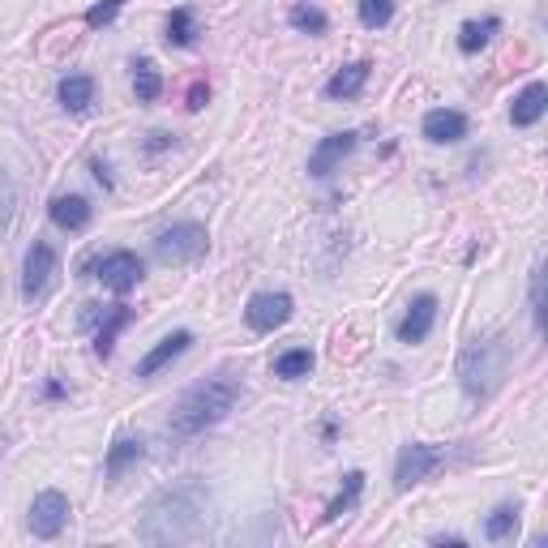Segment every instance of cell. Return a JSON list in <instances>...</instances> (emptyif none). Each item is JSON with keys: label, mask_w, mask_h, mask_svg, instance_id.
<instances>
[{"label": "cell", "mask_w": 548, "mask_h": 548, "mask_svg": "<svg viewBox=\"0 0 548 548\" xmlns=\"http://www.w3.org/2000/svg\"><path fill=\"white\" fill-rule=\"evenodd\" d=\"M133 95L137 103H155L163 95V73L155 69V60H137L133 65Z\"/></svg>", "instance_id": "cell-24"}, {"label": "cell", "mask_w": 548, "mask_h": 548, "mask_svg": "<svg viewBox=\"0 0 548 548\" xmlns=\"http://www.w3.org/2000/svg\"><path fill=\"white\" fill-rule=\"evenodd\" d=\"M433 544H454V548H459V544H463V536H433Z\"/></svg>", "instance_id": "cell-35"}, {"label": "cell", "mask_w": 548, "mask_h": 548, "mask_svg": "<svg viewBox=\"0 0 548 548\" xmlns=\"http://www.w3.org/2000/svg\"><path fill=\"white\" fill-rule=\"evenodd\" d=\"M133 322V309L129 304H112V309H103L99 317V330H95V356L99 360H108L116 352V339H120V330H125Z\"/></svg>", "instance_id": "cell-17"}, {"label": "cell", "mask_w": 548, "mask_h": 548, "mask_svg": "<svg viewBox=\"0 0 548 548\" xmlns=\"http://www.w3.org/2000/svg\"><path fill=\"white\" fill-rule=\"evenodd\" d=\"M206 99H210V86H206V78H197V82L189 86V95H185V108H189V112H202Z\"/></svg>", "instance_id": "cell-31"}, {"label": "cell", "mask_w": 548, "mask_h": 548, "mask_svg": "<svg viewBox=\"0 0 548 548\" xmlns=\"http://www.w3.org/2000/svg\"><path fill=\"white\" fill-rule=\"evenodd\" d=\"M215 531V497L206 484H176L163 489L146 506L142 523H137V540L142 544H197Z\"/></svg>", "instance_id": "cell-1"}, {"label": "cell", "mask_w": 548, "mask_h": 548, "mask_svg": "<svg viewBox=\"0 0 548 548\" xmlns=\"http://www.w3.org/2000/svg\"><path fill=\"white\" fill-rule=\"evenodd\" d=\"M360 493H364V471H347V476H343V489L334 493V501H330L326 514H322V523H339L343 514L360 501Z\"/></svg>", "instance_id": "cell-21"}, {"label": "cell", "mask_w": 548, "mask_h": 548, "mask_svg": "<svg viewBox=\"0 0 548 548\" xmlns=\"http://www.w3.org/2000/svg\"><path fill=\"white\" fill-rule=\"evenodd\" d=\"M531 322H536V330H544V270L536 266L531 270Z\"/></svg>", "instance_id": "cell-30"}, {"label": "cell", "mask_w": 548, "mask_h": 548, "mask_svg": "<svg viewBox=\"0 0 548 548\" xmlns=\"http://www.w3.org/2000/svg\"><path fill=\"white\" fill-rule=\"evenodd\" d=\"M13 219H18V185H13V180L0 172V240L9 236Z\"/></svg>", "instance_id": "cell-28"}, {"label": "cell", "mask_w": 548, "mask_h": 548, "mask_svg": "<svg viewBox=\"0 0 548 548\" xmlns=\"http://www.w3.org/2000/svg\"><path fill=\"white\" fill-rule=\"evenodd\" d=\"M120 9H125V0H95V5L86 9V26H90V30H99V26H112Z\"/></svg>", "instance_id": "cell-29"}, {"label": "cell", "mask_w": 548, "mask_h": 548, "mask_svg": "<svg viewBox=\"0 0 548 548\" xmlns=\"http://www.w3.org/2000/svg\"><path fill=\"white\" fill-rule=\"evenodd\" d=\"M493 35H501V18H471L459 26V52L463 56H476L493 43Z\"/></svg>", "instance_id": "cell-20"}, {"label": "cell", "mask_w": 548, "mask_h": 548, "mask_svg": "<svg viewBox=\"0 0 548 548\" xmlns=\"http://www.w3.org/2000/svg\"><path fill=\"white\" fill-rule=\"evenodd\" d=\"M501 373H506V347L497 339H471L459 356V386L467 399H489L497 390Z\"/></svg>", "instance_id": "cell-3"}, {"label": "cell", "mask_w": 548, "mask_h": 548, "mask_svg": "<svg viewBox=\"0 0 548 548\" xmlns=\"http://www.w3.org/2000/svg\"><path fill=\"white\" fill-rule=\"evenodd\" d=\"M420 133H424V142H433V146H454L467 137V116L454 112V108H433L424 116Z\"/></svg>", "instance_id": "cell-13"}, {"label": "cell", "mask_w": 548, "mask_h": 548, "mask_svg": "<svg viewBox=\"0 0 548 548\" xmlns=\"http://www.w3.org/2000/svg\"><path fill=\"white\" fill-rule=\"evenodd\" d=\"M313 373V352L309 347H287L283 356H274V377L283 382H300V377Z\"/></svg>", "instance_id": "cell-23"}, {"label": "cell", "mask_w": 548, "mask_h": 548, "mask_svg": "<svg viewBox=\"0 0 548 548\" xmlns=\"http://www.w3.org/2000/svg\"><path fill=\"white\" fill-rule=\"evenodd\" d=\"M441 463H446V450H441V446L407 441V446L399 450V463H394V489H399V493L416 489V484H420V480H429Z\"/></svg>", "instance_id": "cell-5"}, {"label": "cell", "mask_w": 548, "mask_h": 548, "mask_svg": "<svg viewBox=\"0 0 548 548\" xmlns=\"http://www.w3.org/2000/svg\"><path fill=\"white\" fill-rule=\"evenodd\" d=\"M189 347H193V330H172V334H167V339H159V343L150 347V352H146L142 360H137L133 377H137V382H150V377H155V373H163V369H167V364H172V360H180V356H185Z\"/></svg>", "instance_id": "cell-11"}, {"label": "cell", "mask_w": 548, "mask_h": 548, "mask_svg": "<svg viewBox=\"0 0 548 548\" xmlns=\"http://www.w3.org/2000/svg\"><path fill=\"white\" fill-rule=\"evenodd\" d=\"M369 73H373L369 60H352V65H343V69L326 82V99H356L360 90L369 86Z\"/></svg>", "instance_id": "cell-19"}, {"label": "cell", "mask_w": 548, "mask_h": 548, "mask_svg": "<svg viewBox=\"0 0 548 548\" xmlns=\"http://www.w3.org/2000/svg\"><path fill=\"white\" fill-rule=\"evenodd\" d=\"M43 399H65V382H48L43 386Z\"/></svg>", "instance_id": "cell-34"}, {"label": "cell", "mask_w": 548, "mask_h": 548, "mask_svg": "<svg viewBox=\"0 0 548 548\" xmlns=\"http://www.w3.org/2000/svg\"><path fill=\"white\" fill-rule=\"evenodd\" d=\"M206 249H210V236L202 223H172L155 236V257L163 266H189L197 257H206Z\"/></svg>", "instance_id": "cell-4"}, {"label": "cell", "mask_w": 548, "mask_h": 548, "mask_svg": "<svg viewBox=\"0 0 548 548\" xmlns=\"http://www.w3.org/2000/svg\"><path fill=\"white\" fill-rule=\"evenodd\" d=\"M394 22V0H360V26L364 30H386Z\"/></svg>", "instance_id": "cell-27"}, {"label": "cell", "mask_w": 548, "mask_h": 548, "mask_svg": "<svg viewBox=\"0 0 548 548\" xmlns=\"http://www.w3.org/2000/svg\"><path fill=\"white\" fill-rule=\"evenodd\" d=\"M56 99H60V108L73 116L86 112L90 103H95V78H90V73H69V78H60Z\"/></svg>", "instance_id": "cell-18"}, {"label": "cell", "mask_w": 548, "mask_h": 548, "mask_svg": "<svg viewBox=\"0 0 548 548\" xmlns=\"http://www.w3.org/2000/svg\"><path fill=\"white\" fill-rule=\"evenodd\" d=\"M240 403V382L236 377H206L197 382L193 390H185V399L176 403L172 420H167V433L189 441V437H202L206 429H215L232 416V407Z\"/></svg>", "instance_id": "cell-2"}, {"label": "cell", "mask_w": 548, "mask_h": 548, "mask_svg": "<svg viewBox=\"0 0 548 548\" xmlns=\"http://www.w3.org/2000/svg\"><path fill=\"white\" fill-rule=\"evenodd\" d=\"M287 22H292L300 35H326L330 30V18L317 5H292V13H287Z\"/></svg>", "instance_id": "cell-26"}, {"label": "cell", "mask_w": 548, "mask_h": 548, "mask_svg": "<svg viewBox=\"0 0 548 548\" xmlns=\"http://www.w3.org/2000/svg\"><path fill=\"white\" fill-rule=\"evenodd\" d=\"M90 172H95V180H99L103 189H112V167L103 163V159H90Z\"/></svg>", "instance_id": "cell-33"}, {"label": "cell", "mask_w": 548, "mask_h": 548, "mask_svg": "<svg viewBox=\"0 0 548 548\" xmlns=\"http://www.w3.org/2000/svg\"><path fill=\"white\" fill-rule=\"evenodd\" d=\"M197 35H202V30H197V18H193V9L189 5H180V9H172V18H167V43H172V48H193L197 43Z\"/></svg>", "instance_id": "cell-22"}, {"label": "cell", "mask_w": 548, "mask_h": 548, "mask_svg": "<svg viewBox=\"0 0 548 548\" xmlns=\"http://www.w3.org/2000/svg\"><path fill=\"white\" fill-rule=\"evenodd\" d=\"M48 215L56 227H65V232H86L90 219H95V206H90L82 193H60V197H52Z\"/></svg>", "instance_id": "cell-15"}, {"label": "cell", "mask_w": 548, "mask_h": 548, "mask_svg": "<svg viewBox=\"0 0 548 548\" xmlns=\"http://www.w3.org/2000/svg\"><path fill=\"white\" fill-rule=\"evenodd\" d=\"M146 459V441L137 437V433H120L112 446H108V463H103V476L108 480H120L133 463H142Z\"/></svg>", "instance_id": "cell-16"}, {"label": "cell", "mask_w": 548, "mask_h": 548, "mask_svg": "<svg viewBox=\"0 0 548 548\" xmlns=\"http://www.w3.org/2000/svg\"><path fill=\"white\" fill-rule=\"evenodd\" d=\"M172 142H176V137H172V133H163V129H159V133H150V137H146V155H159V150H167Z\"/></svg>", "instance_id": "cell-32"}, {"label": "cell", "mask_w": 548, "mask_h": 548, "mask_svg": "<svg viewBox=\"0 0 548 548\" xmlns=\"http://www.w3.org/2000/svg\"><path fill=\"white\" fill-rule=\"evenodd\" d=\"M292 309H296V300L287 292H257L245 304V326L253 334H274L279 326L292 322Z\"/></svg>", "instance_id": "cell-7"}, {"label": "cell", "mask_w": 548, "mask_h": 548, "mask_svg": "<svg viewBox=\"0 0 548 548\" xmlns=\"http://www.w3.org/2000/svg\"><path fill=\"white\" fill-rule=\"evenodd\" d=\"M52 279H56V249L48 240H35V245L26 249V262H22V300L26 304L43 300Z\"/></svg>", "instance_id": "cell-8"}, {"label": "cell", "mask_w": 548, "mask_h": 548, "mask_svg": "<svg viewBox=\"0 0 548 548\" xmlns=\"http://www.w3.org/2000/svg\"><path fill=\"white\" fill-rule=\"evenodd\" d=\"M514 531H519V506H497L489 519H484V540H493V544L510 540Z\"/></svg>", "instance_id": "cell-25"}, {"label": "cell", "mask_w": 548, "mask_h": 548, "mask_svg": "<svg viewBox=\"0 0 548 548\" xmlns=\"http://www.w3.org/2000/svg\"><path fill=\"white\" fill-rule=\"evenodd\" d=\"M433 322H437V296L433 292H420L416 300L407 304V313H403V322L394 326V334H399V343L416 347V343H424L433 334Z\"/></svg>", "instance_id": "cell-12"}, {"label": "cell", "mask_w": 548, "mask_h": 548, "mask_svg": "<svg viewBox=\"0 0 548 548\" xmlns=\"http://www.w3.org/2000/svg\"><path fill=\"white\" fill-rule=\"evenodd\" d=\"M544 112H548V86L544 82H527L519 95H514V103H510V125L514 129H531V125H540Z\"/></svg>", "instance_id": "cell-14"}, {"label": "cell", "mask_w": 548, "mask_h": 548, "mask_svg": "<svg viewBox=\"0 0 548 548\" xmlns=\"http://www.w3.org/2000/svg\"><path fill=\"white\" fill-rule=\"evenodd\" d=\"M69 497L60 493V489H43L35 501H30V531H35L39 540H56L60 531H65V523H69Z\"/></svg>", "instance_id": "cell-9"}, {"label": "cell", "mask_w": 548, "mask_h": 548, "mask_svg": "<svg viewBox=\"0 0 548 548\" xmlns=\"http://www.w3.org/2000/svg\"><path fill=\"white\" fill-rule=\"evenodd\" d=\"M356 146H360V133H352V129L322 137V142L313 146V155H309V176L313 180H326L330 172H339L343 159H352Z\"/></svg>", "instance_id": "cell-10"}, {"label": "cell", "mask_w": 548, "mask_h": 548, "mask_svg": "<svg viewBox=\"0 0 548 548\" xmlns=\"http://www.w3.org/2000/svg\"><path fill=\"white\" fill-rule=\"evenodd\" d=\"M95 279L108 287V292L129 296L133 287L146 279V266H142V257H137V253L116 249V253H108V257H99V262H95Z\"/></svg>", "instance_id": "cell-6"}]
</instances>
